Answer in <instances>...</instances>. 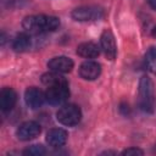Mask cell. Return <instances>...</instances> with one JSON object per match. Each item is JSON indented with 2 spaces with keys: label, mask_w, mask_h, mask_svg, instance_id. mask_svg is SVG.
<instances>
[{
  "label": "cell",
  "mask_w": 156,
  "mask_h": 156,
  "mask_svg": "<svg viewBox=\"0 0 156 156\" xmlns=\"http://www.w3.org/2000/svg\"><path fill=\"white\" fill-rule=\"evenodd\" d=\"M72 18L79 22H88V21H96L104 17L102 9L98 6H80L72 11Z\"/></svg>",
  "instance_id": "277c9868"
},
{
  "label": "cell",
  "mask_w": 156,
  "mask_h": 156,
  "mask_svg": "<svg viewBox=\"0 0 156 156\" xmlns=\"http://www.w3.org/2000/svg\"><path fill=\"white\" fill-rule=\"evenodd\" d=\"M48 67L58 73H68L73 68V61L67 56H56L48 62Z\"/></svg>",
  "instance_id": "30bf717a"
},
{
  "label": "cell",
  "mask_w": 156,
  "mask_h": 156,
  "mask_svg": "<svg viewBox=\"0 0 156 156\" xmlns=\"http://www.w3.org/2000/svg\"><path fill=\"white\" fill-rule=\"evenodd\" d=\"M41 132V127L39 123L34 122V121H28L22 123L17 130H16V135L20 140H32L34 138H37Z\"/></svg>",
  "instance_id": "8992f818"
},
{
  "label": "cell",
  "mask_w": 156,
  "mask_h": 156,
  "mask_svg": "<svg viewBox=\"0 0 156 156\" xmlns=\"http://www.w3.org/2000/svg\"><path fill=\"white\" fill-rule=\"evenodd\" d=\"M77 54L85 58H95L99 56L100 50L96 44H94L91 41H87V43H82L78 45Z\"/></svg>",
  "instance_id": "4fadbf2b"
},
{
  "label": "cell",
  "mask_w": 156,
  "mask_h": 156,
  "mask_svg": "<svg viewBox=\"0 0 156 156\" xmlns=\"http://www.w3.org/2000/svg\"><path fill=\"white\" fill-rule=\"evenodd\" d=\"M28 2H29V0H9V6L12 9H17V7L24 6Z\"/></svg>",
  "instance_id": "d6986e66"
},
{
  "label": "cell",
  "mask_w": 156,
  "mask_h": 156,
  "mask_svg": "<svg viewBox=\"0 0 156 156\" xmlns=\"http://www.w3.org/2000/svg\"><path fill=\"white\" fill-rule=\"evenodd\" d=\"M69 98V89L68 84H58L48 87L45 91V99L51 105H61Z\"/></svg>",
  "instance_id": "5b68a950"
},
{
  "label": "cell",
  "mask_w": 156,
  "mask_h": 156,
  "mask_svg": "<svg viewBox=\"0 0 156 156\" xmlns=\"http://www.w3.org/2000/svg\"><path fill=\"white\" fill-rule=\"evenodd\" d=\"M44 100H45V94H43V91L35 87L28 88L24 93V101L27 106L30 107L32 110L39 108L43 105Z\"/></svg>",
  "instance_id": "ba28073f"
},
{
  "label": "cell",
  "mask_w": 156,
  "mask_h": 156,
  "mask_svg": "<svg viewBox=\"0 0 156 156\" xmlns=\"http://www.w3.org/2000/svg\"><path fill=\"white\" fill-rule=\"evenodd\" d=\"M67 140V132L61 128H52L46 134V143L51 147H61L66 144Z\"/></svg>",
  "instance_id": "8fae6325"
},
{
  "label": "cell",
  "mask_w": 156,
  "mask_h": 156,
  "mask_svg": "<svg viewBox=\"0 0 156 156\" xmlns=\"http://www.w3.org/2000/svg\"><path fill=\"white\" fill-rule=\"evenodd\" d=\"M41 82L46 87H52V85H58V84H68L67 79L63 76H61L58 72H55V71L44 73L41 76Z\"/></svg>",
  "instance_id": "5bb4252c"
},
{
  "label": "cell",
  "mask_w": 156,
  "mask_h": 156,
  "mask_svg": "<svg viewBox=\"0 0 156 156\" xmlns=\"http://www.w3.org/2000/svg\"><path fill=\"white\" fill-rule=\"evenodd\" d=\"M56 118L61 124L72 127V126H76L79 123V121L82 118V112L78 106L68 104V105H63L62 107L58 108V111L56 113Z\"/></svg>",
  "instance_id": "3957f363"
},
{
  "label": "cell",
  "mask_w": 156,
  "mask_h": 156,
  "mask_svg": "<svg viewBox=\"0 0 156 156\" xmlns=\"http://www.w3.org/2000/svg\"><path fill=\"white\" fill-rule=\"evenodd\" d=\"M23 154L28 155V156H40V155L45 154V149L43 145H32V146L27 147L23 151Z\"/></svg>",
  "instance_id": "e0dca14e"
},
{
  "label": "cell",
  "mask_w": 156,
  "mask_h": 156,
  "mask_svg": "<svg viewBox=\"0 0 156 156\" xmlns=\"http://www.w3.org/2000/svg\"><path fill=\"white\" fill-rule=\"evenodd\" d=\"M139 107L146 113L154 111V83L146 76H143L139 82Z\"/></svg>",
  "instance_id": "7a4b0ae2"
},
{
  "label": "cell",
  "mask_w": 156,
  "mask_h": 156,
  "mask_svg": "<svg viewBox=\"0 0 156 156\" xmlns=\"http://www.w3.org/2000/svg\"><path fill=\"white\" fill-rule=\"evenodd\" d=\"M143 150L138 149V147H128L126 150L122 151V155H127V156H130V155H143Z\"/></svg>",
  "instance_id": "ac0fdd59"
},
{
  "label": "cell",
  "mask_w": 156,
  "mask_h": 156,
  "mask_svg": "<svg viewBox=\"0 0 156 156\" xmlns=\"http://www.w3.org/2000/svg\"><path fill=\"white\" fill-rule=\"evenodd\" d=\"M23 28L33 34L45 33V32H54L60 26V20L55 16H46V15H33L27 16L22 22Z\"/></svg>",
  "instance_id": "6da1fadb"
},
{
  "label": "cell",
  "mask_w": 156,
  "mask_h": 156,
  "mask_svg": "<svg viewBox=\"0 0 156 156\" xmlns=\"http://www.w3.org/2000/svg\"><path fill=\"white\" fill-rule=\"evenodd\" d=\"M101 73V66L95 61H85L79 67V76L85 80H94Z\"/></svg>",
  "instance_id": "9c48e42d"
},
{
  "label": "cell",
  "mask_w": 156,
  "mask_h": 156,
  "mask_svg": "<svg viewBox=\"0 0 156 156\" xmlns=\"http://www.w3.org/2000/svg\"><path fill=\"white\" fill-rule=\"evenodd\" d=\"M149 4L154 10H156V0H149Z\"/></svg>",
  "instance_id": "ffe728a7"
},
{
  "label": "cell",
  "mask_w": 156,
  "mask_h": 156,
  "mask_svg": "<svg viewBox=\"0 0 156 156\" xmlns=\"http://www.w3.org/2000/svg\"><path fill=\"white\" fill-rule=\"evenodd\" d=\"M145 66L146 68L156 74V48H150L145 54Z\"/></svg>",
  "instance_id": "2e32d148"
},
{
  "label": "cell",
  "mask_w": 156,
  "mask_h": 156,
  "mask_svg": "<svg viewBox=\"0 0 156 156\" xmlns=\"http://www.w3.org/2000/svg\"><path fill=\"white\" fill-rule=\"evenodd\" d=\"M32 45V38L26 34V33H22V34H18L13 43H12V48L15 51L17 52H23V51H27Z\"/></svg>",
  "instance_id": "9a60e30c"
},
{
  "label": "cell",
  "mask_w": 156,
  "mask_h": 156,
  "mask_svg": "<svg viewBox=\"0 0 156 156\" xmlns=\"http://www.w3.org/2000/svg\"><path fill=\"white\" fill-rule=\"evenodd\" d=\"M152 35L156 38V27H155V28H154V30H152Z\"/></svg>",
  "instance_id": "44dd1931"
},
{
  "label": "cell",
  "mask_w": 156,
  "mask_h": 156,
  "mask_svg": "<svg viewBox=\"0 0 156 156\" xmlns=\"http://www.w3.org/2000/svg\"><path fill=\"white\" fill-rule=\"evenodd\" d=\"M17 101V94L12 88H2L0 93V107L2 111H10Z\"/></svg>",
  "instance_id": "7c38bea8"
},
{
  "label": "cell",
  "mask_w": 156,
  "mask_h": 156,
  "mask_svg": "<svg viewBox=\"0 0 156 156\" xmlns=\"http://www.w3.org/2000/svg\"><path fill=\"white\" fill-rule=\"evenodd\" d=\"M100 43H101V48L104 50L105 56L108 60H113L117 55V45H116L113 33L110 29H105L102 32L101 38H100Z\"/></svg>",
  "instance_id": "52a82bcc"
}]
</instances>
